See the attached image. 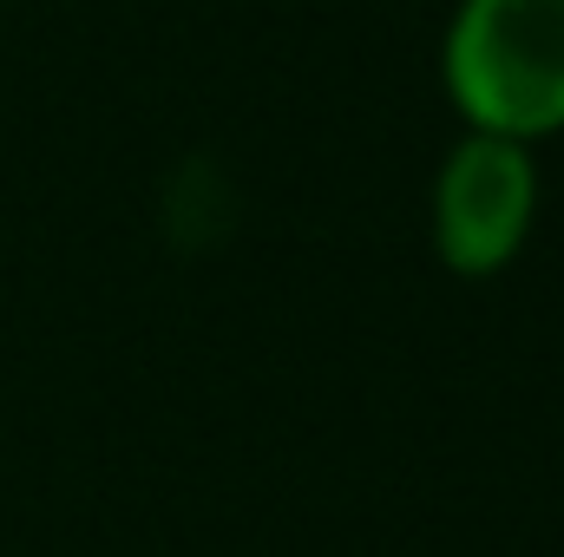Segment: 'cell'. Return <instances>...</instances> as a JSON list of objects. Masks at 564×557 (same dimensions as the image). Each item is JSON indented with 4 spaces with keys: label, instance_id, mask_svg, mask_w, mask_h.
Returning <instances> with one entry per match:
<instances>
[{
    "label": "cell",
    "instance_id": "7a4b0ae2",
    "mask_svg": "<svg viewBox=\"0 0 564 557\" xmlns=\"http://www.w3.org/2000/svg\"><path fill=\"white\" fill-rule=\"evenodd\" d=\"M532 223V164L519 139L479 132L440 177V256L466 276L499 270Z\"/></svg>",
    "mask_w": 564,
    "mask_h": 557
},
{
    "label": "cell",
    "instance_id": "6da1fadb",
    "mask_svg": "<svg viewBox=\"0 0 564 557\" xmlns=\"http://www.w3.org/2000/svg\"><path fill=\"white\" fill-rule=\"evenodd\" d=\"M446 73L492 139L564 125V0H466Z\"/></svg>",
    "mask_w": 564,
    "mask_h": 557
}]
</instances>
